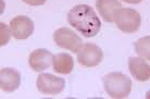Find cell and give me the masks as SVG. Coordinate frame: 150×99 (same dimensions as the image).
<instances>
[{
	"label": "cell",
	"instance_id": "obj_4",
	"mask_svg": "<svg viewBox=\"0 0 150 99\" xmlns=\"http://www.w3.org/2000/svg\"><path fill=\"white\" fill-rule=\"evenodd\" d=\"M53 40L58 47L76 52L83 46L82 38L69 27H61L53 33Z\"/></svg>",
	"mask_w": 150,
	"mask_h": 99
},
{
	"label": "cell",
	"instance_id": "obj_16",
	"mask_svg": "<svg viewBox=\"0 0 150 99\" xmlns=\"http://www.w3.org/2000/svg\"><path fill=\"white\" fill-rule=\"evenodd\" d=\"M124 2H126V4H140L143 0H123Z\"/></svg>",
	"mask_w": 150,
	"mask_h": 99
},
{
	"label": "cell",
	"instance_id": "obj_9",
	"mask_svg": "<svg viewBox=\"0 0 150 99\" xmlns=\"http://www.w3.org/2000/svg\"><path fill=\"white\" fill-rule=\"evenodd\" d=\"M21 74L12 68H2L0 70V87L6 93H12L20 87Z\"/></svg>",
	"mask_w": 150,
	"mask_h": 99
},
{
	"label": "cell",
	"instance_id": "obj_6",
	"mask_svg": "<svg viewBox=\"0 0 150 99\" xmlns=\"http://www.w3.org/2000/svg\"><path fill=\"white\" fill-rule=\"evenodd\" d=\"M103 59V52L99 46L93 42H86L77 51V61L86 68H94L100 64Z\"/></svg>",
	"mask_w": 150,
	"mask_h": 99
},
{
	"label": "cell",
	"instance_id": "obj_7",
	"mask_svg": "<svg viewBox=\"0 0 150 99\" xmlns=\"http://www.w3.org/2000/svg\"><path fill=\"white\" fill-rule=\"evenodd\" d=\"M12 36L18 40L27 39L34 32V22L26 15H19L13 18L10 23Z\"/></svg>",
	"mask_w": 150,
	"mask_h": 99
},
{
	"label": "cell",
	"instance_id": "obj_8",
	"mask_svg": "<svg viewBox=\"0 0 150 99\" xmlns=\"http://www.w3.org/2000/svg\"><path fill=\"white\" fill-rule=\"evenodd\" d=\"M53 54L49 50L39 48L34 50L28 58V64L35 72H41L52 65Z\"/></svg>",
	"mask_w": 150,
	"mask_h": 99
},
{
	"label": "cell",
	"instance_id": "obj_2",
	"mask_svg": "<svg viewBox=\"0 0 150 99\" xmlns=\"http://www.w3.org/2000/svg\"><path fill=\"white\" fill-rule=\"evenodd\" d=\"M105 91L111 98H127L132 91V80L129 76L121 72H111L103 77Z\"/></svg>",
	"mask_w": 150,
	"mask_h": 99
},
{
	"label": "cell",
	"instance_id": "obj_10",
	"mask_svg": "<svg viewBox=\"0 0 150 99\" xmlns=\"http://www.w3.org/2000/svg\"><path fill=\"white\" fill-rule=\"evenodd\" d=\"M128 69L133 77L138 82H147L150 78V65L140 57L128 59Z\"/></svg>",
	"mask_w": 150,
	"mask_h": 99
},
{
	"label": "cell",
	"instance_id": "obj_5",
	"mask_svg": "<svg viewBox=\"0 0 150 99\" xmlns=\"http://www.w3.org/2000/svg\"><path fill=\"white\" fill-rule=\"evenodd\" d=\"M36 87L44 95H58L63 91L65 81L50 73H41L37 77Z\"/></svg>",
	"mask_w": 150,
	"mask_h": 99
},
{
	"label": "cell",
	"instance_id": "obj_12",
	"mask_svg": "<svg viewBox=\"0 0 150 99\" xmlns=\"http://www.w3.org/2000/svg\"><path fill=\"white\" fill-rule=\"evenodd\" d=\"M53 70L59 74H70L74 68V60L71 54L61 52L53 56Z\"/></svg>",
	"mask_w": 150,
	"mask_h": 99
},
{
	"label": "cell",
	"instance_id": "obj_17",
	"mask_svg": "<svg viewBox=\"0 0 150 99\" xmlns=\"http://www.w3.org/2000/svg\"><path fill=\"white\" fill-rule=\"evenodd\" d=\"M146 98H147V99H150V91H147V94H146Z\"/></svg>",
	"mask_w": 150,
	"mask_h": 99
},
{
	"label": "cell",
	"instance_id": "obj_11",
	"mask_svg": "<svg viewBox=\"0 0 150 99\" xmlns=\"http://www.w3.org/2000/svg\"><path fill=\"white\" fill-rule=\"evenodd\" d=\"M96 8L102 19L105 22L112 23L114 22V15L115 12L122 8V4L119 0H97Z\"/></svg>",
	"mask_w": 150,
	"mask_h": 99
},
{
	"label": "cell",
	"instance_id": "obj_3",
	"mask_svg": "<svg viewBox=\"0 0 150 99\" xmlns=\"http://www.w3.org/2000/svg\"><path fill=\"white\" fill-rule=\"evenodd\" d=\"M114 22L117 28L124 33H135L142 25V16L135 9L121 8L115 12Z\"/></svg>",
	"mask_w": 150,
	"mask_h": 99
},
{
	"label": "cell",
	"instance_id": "obj_15",
	"mask_svg": "<svg viewBox=\"0 0 150 99\" xmlns=\"http://www.w3.org/2000/svg\"><path fill=\"white\" fill-rule=\"evenodd\" d=\"M23 2H25L26 4L33 6V7H37V6H42L46 4L47 0H22Z\"/></svg>",
	"mask_w": 150,
	"mask_h": 99
},
{
	"label": "cell",
	"instance_id": "obj_14",
	"mask_svg": "<svg viewBox=\"0 0 150 99\" xmlns=\"http://www.w3.org/2000/svg\"><path fill=\"white\" fill-rule=\"evenodd\" d=\"M11 28L8 26L6 23H0V45L4 46L7 45L10 36H11Z\"/></svg>",
	"mask_w": 150,
	"mask_h": 99
},
{
	"label": "cell",
	"instance_id": "obj_1",
	"mask_svg": "<svg viewBox=\"0 0 150 99\" xmlns=\"http://www.w3.org/2000/svg\"><path fill=\"white\" fill-rule=\"evenodd\" d=\"M68 22L85 37H94L101 28V21L88 4H76L68 13Z\"/></svg>",
	"mask_w": 150,
	"mask_h": 99
},
{
	"label": "cell",
	"instance_id": "obj_13",
	"mask_svg": "<svg viewBox=\"0 0 150 99\" xmlns=\"http://www.w3.org/2000/svg\"><path fill=\"white\" fill-rule=\"evenodd\" d=\"M134 48H135V52L139 57L150 61V35L136 40L134 44Z\"/></svg>",
	"mask_w": 150,
	"mask_h": 99
}]
</instances>
